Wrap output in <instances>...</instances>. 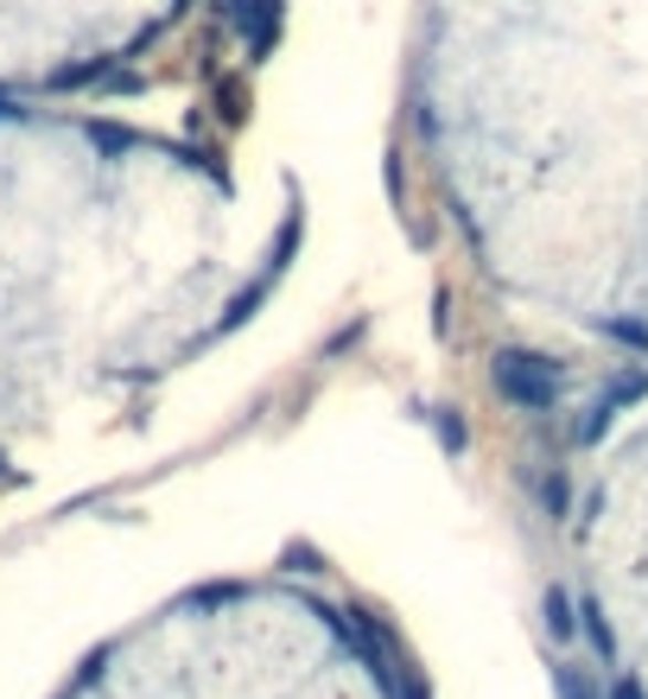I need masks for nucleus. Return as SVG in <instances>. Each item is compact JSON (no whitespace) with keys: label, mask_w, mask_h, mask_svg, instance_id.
<instances>
[]
</instances>
